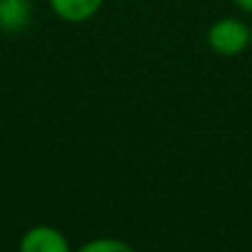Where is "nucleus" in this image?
Returning <instances> with one entry per match:
<instances>
[{"mask_svg":"<svg viewBox=\"0 0 252 252\" xmlns=\"http://www.w3.org/2000/svg\"><path fill=\"white\" fill-rule=\"evenodd\" d=\"M252 42V30H248L240 20L225 17L211 25L208 30V47L220 57H238Z\"/></svg>","mask_w":252,"mask_h":252,"instance_id":"nucleus-1","label":"nucleus"},{"mask_svg":"<svg viewBox=\"0 0 252 252\" xmlns=\"http://www.w3.org/2000/svg\"><path fill=\"white\" fill-rule=\"evenodd\" d=\"M20 252H69V243L57 228L34 225L22 235Z\"/></svg>","mask_w":252,"mask_h":252,"instance_id":"nucleus-2","label":"nucleus"},{"mask_svg":"<svg viewBox=\"0 0 252 252\" xmlns=\"http://www.w3.org/2000/svg\"><path fill=\"white\" fill-rule=\"evenodd\" d=\"M32 17L30 0H0V30L2 32H20L27 27Z\"/></svg>","mask_w":252,"mask_h":252,"instance_id":"nucleus-3","label":"nucleus"},{"mask_svg":"<svg viewBox=\"0 0 252 252\" xmlns=\"http://www.w3.org/2000/svg\"><path fill=\"white\" fill-rule=\"evenodd\" d=\"M49 5H52V10L62 20H66V22H84V20L93 17L100 10L103 0H49Z\"/></svg>","mask_w":252,"mask_h":252,"instance_id":"nucleus-4","label":"nucleus"},{"mask_svg":"<svg viewBox=\"0 0 252 252\" xmlns=\"http://www.w3.org/2000/svg\"><path fill=\"white\" fill-rule=\"evenodd\" d=\"M79 252H135L127 243L120 240H110V238H100V240H91L88 245H84Z\"/></svg>","mask_w":252,"mask_h":252,"instance_id":"nucleus-5","label":"nucleus"},{"mask_svg":"<svg viewBox=\"0 0 252 252\" xmlns=\"http://www.w3.org/2000/svg\"><path fill=\"white\" fill-rule=\"evenodd\" d=\"M243 10H248V12H252V0H235Z\"/></svg>","mask_w":252,"mask_h":252,"instance_id":"nucleus-6","label":"nucleus"}]
</instances>
